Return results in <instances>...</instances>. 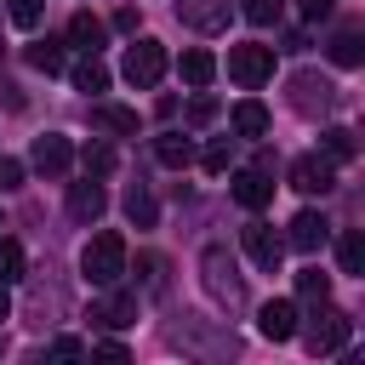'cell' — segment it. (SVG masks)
Masks as SVG:
<instances>
[{
  "label": "cell",
  "instance_id": "obj_26",
  "mask_svg": "<svg viewBox=\"0 0 365 365\" xmlns=\"http://www.w3.org/2000/svg\"><path fill=\"white\" fill-rule=\"evenodd\" d=\"M29 63H34L40 74H57V68L68 63V51H63V40H51V34H46V40H34V46H29Z\"/></svg>",
  "mask_w": 365,
  "mask_h": 365
},
{
  "label": "cell",
  "instance_id": "obj_34",
  "mask_svg": "<svg viewBox=\"0 0 365 365\" xmlns=\"http://www.w3.org/2000/svg\"><path fill=\"white\" fill-rule=\"evenodd\" d=\"M228 165H234V143H228V137H217V143L205 148V171H211V177H222Z\"/></svg>",
  "mask_w": 365,
  "mask_h": 365
},
{
  "label": "cell",
  "instance_id": "obj_4",
  "mask_svg": "<svg viewBox=\"0 0 365 365\" xmlns=\"http://www.w3.org/2000/svg\"><path fill=\"white\" fill-rule=\"evenodd\" d=\"M228 80H234V86H245V91L268 86V80H274V46H257V40L228 46Z\"/></svg>",
  "mask_w": 365,
  "mask_h": 365
},
{
  "label": "cell",
  "instance_id": "obj_13",
  "mask_svg": "<svg viewBox=\"0 0 365 365\" xmlns=\"http://www.w3.org/2000/svg\"><path fill=\"white\" fill-rule=\"evenodd\" d=\"M228 11H234V0H177V17H182L188 29H200V34L228 29Z\"/></svg>",
  "mask_w": 365,
  "mask_h": 365
},
{
  "label": "cell",
  "instance_id": "obj_19",
  "mask_svg": "<svg viewBox=\"0 0 365 365\" xmlns=\"http://www.w3.org/2000/svg\"><path fill=\"white\" fill-rule=\"evenodd\" d=\"M103 34H108L103 17H91V11H74L68 17V46L74 51H103Z\"/></svg>",
  "mask_w": 365,
  "mask_h": 365
},
{
  "label": "cell",
  "instance_id": "obj_23",
  "mask_svg": "<svg viewBox=\"0 0 365 365\" xmlns=\"http://www.w3.org/2000/svg\"><path fill=\"white\" fill-rule=\"evenodd\" d=\"M177 74H182V80H188V86L200 91V86H211V74H217V57L194 46V51H182V63H177Z\"/></svg>",
  "mask_w": 365,
  "mask_h": 365
},
{
  "label": "cell",
  "instance_id": "obj_3",
  "mask_svg": "<svg viewBox=\"0 0 365 365\" xmlns=\"http://www.w3.org/2000/svg\"><path fill=\"white\" fill-rule=\"evenodd\" d=\"M200 274H205V291H211L217 302H228V308L245 302V279H240L228 245H205V251H200Z\"/></svg>",
  "mask_w": 365,
  "mask_h": 365
},
{
  "label": "cell",
  "instance_id": "obj_17",
  "mask_svg": "<svg viewBox=\"0 0 365 365\" xmlns=\"http://www.w3.org/2000/svg\"><path fill=\"white\" fill-rule=\"evenodd\" d=\"M91 125L108 137H137V108L125 103H91Z\"/></svg>",
  "mask_w": 365,
  "mask_h": 365
},
{
  "label": "cell",
  "instance_id": "obj_18",
  "mask_svg": "<svg viewBox=\"0 0 365 365\" xmlns=\"http://www.w3.org/2000/svg\"><path fill=\"white\" fill-rule=\"evenodd\" d=\"M228 125H234V137H268V108L257 97H240L228 108Z\"/></svg>",
  "mask_w": 365,
  "mask_h": 365
},
{
  "label": "cell",
  "instance_id": "obj_27",
  "mask_svg": "<svg viewBox=\"0 0 365 365\" xmlns=\"http://www.w3.org/2000/svg\"><path fill=\"white\" fill-rule=\"evenodd\" d=\"M80 165H86V177H114V165H120V154L108 148V143H86V154H80Z\"/></svg>",
  "mask_w": 365,
  "mask_h": 365
},
{
  "label": "cell",
  "instance_id": "obj_9",
  "mask_svg": "<svg viewBox=\"0 0 365 365\" xmlns=\"http://www.w3.org/2000/svg\"><path fill=\"white\" fill-rule=\"evenodd\" d=\"M291 188L297 194H331L336 188V165L325 154H297L291 160Z\"/></svg>",
  "mask_w": 365,
  "mask_h": 365
},
{
  "label": "cell",
  "instance_id": "obj_31",
  "mask_svg": "<svg viewBox=\"0 0 365 365\" xmlns=\"http://www.w3.org/2000/svg\"><path fill=\"white\" fill-rule=\"evenodd\" d=\"M240 11H245V23L268 29V23H279V17H285V0H240Z\"/></svg>",
  "mask_w": 365,
  "mask_h": 365
},
{
  "label": "cell",
  "instance_id": "obj_24",
  "mask_svg": "<svg viewBox=\"0 0 365 365\" xmlns=\"http://www.w3.org/2000/svg\"><path fill=\"white\" fill-rule=\"evenodd\" d=\"M68 74H74V86H80V91H108V68H103V57H97V51H80V63H74Z\"/></svg>",
  "mask_w": 365,
  "mask_h": 365
},
{
  "label": "cell",
  "instance_id": "obj_36",
  "mask_svg": "<svg viewBox=\"0 0 365 365\" xmlns=\"http://www.w3.org/2000/svg\"><path fill=\"white\" fill-rule=\"evenodd\" d=\"M23 182V160H11V154H0V194H11Z\"/></svg>",
  "mask_w": 365,
  "mask_h": 365
},
{
  "label": "cell",
  "instance_id": "obj_38",
  "mask_svg": "<svg viewBox=\"0 0 365 365\" xmlns=\"http://www.w3.org/2000/svg\"><path fill=\"white\" fill-rule=\"evenodd\" d=\"M51 354H57V359H80V354H86V342H74V336H57V342H51Z\"/></svg>",
  "mask_w": 365,
  "mask_h": 365
},
{
  "label": "cell",
  "instance_id": "obj_20",
  "mask_svg": "<svg viewBox=\"0 0 365 365\" xmlns=\"http://www.w3.org/2000/svg\"><path fill=\"white\" fill-rule=\"evenodd\" d=\"M154 160L171 165V171H182V165H194V143H188L182 131H160V137H154Z\"/></svg>",
  "mask_w": 365,
  "mask_h": 365
},
{
  "label": "cell",
  "instance_id": "obj_11",
  "mask_svg": "<svg viewBox=\"0 0 365 365\" xmlns=\"http://www.w3.org/2000/svg\"><path fill=\"white\" fill-rule=\"evenodd\" d=\"M29 165H34L40 177H63V171L74 165V148H68V137H57V131L34 137V154H29Z\"/></svg>",
  "mask_w": 365,
  "mask_h": 365
},
{
  "label": "cell",
  "instance_id": "obj_12",
  "mask_svg": "<svg viewBox=\"0 0 365 365\" xmlns=\"http://www.w3.org/2000/svg\"><path fill=\"white\" fill-rule=\"evenodd\" d=\"M257 331H262L268 342H291V336H297V302H291V297L262 302V308H257Z\"/></svg>",
  "mask_w": 365,
  "mask_h": 365
},
{
  "label": "cell",
  "instance_id": "obj_10",
  "mask_svg": "<svg viewBox=\"0 0 365 365\" xmlns=\"http://www.w3.org/2000/svg\"><path fill=\"white\" fill-rule=\"evenodd\" d=\"M91 325H137V291H120V285H103V297L91 302Z\"/></svg>",
  "mask_w": 365,
  "mask_h": 365
},
{
  "label": "cell",
  "instance_id": "obj_21",
  "mask_svg": "<svg viewBox=\"0 0 365 365\" xmlns=\"http://www.w3.org/2000/svg\"><path fill=\"white\" fill-rule=\"evenodd\" d=\"M319 154H325L331 165H342V160L359 154V137H354L348 125H331V131H319Z\"/></svg>",
  "mask_w": 365,
  "mask_h": 365
},
{
  "label": "cell",
  "instance_id": "obj_7",
  "mask_svg": "<svg viewBox=\"0 0 365 365\" xmlns=\"http://www.w3.org/2000/svg\"><path fill=\"white\" fill-rule=\"evenodd\" d=\"M120 74H125L137 91H154V86H160V74H165V46H160V40H137V46L125 51Z\"/></svg>",
  "mask_w": 365,
  "mask_h": 365
},
{
  "label": "cell",
  "instance_id": "obj_42",
  "mask_svg": "<svg viewBox=\"0 0 365 365\" xmlns=\"http://www.w3.org/2000/svg\"><path fill=\"white\" fill-rule=\"evenodd\" d=\"M0 228H6V222H0Z\"/></svg>",
  "mask_w": 365,
  "mask_h": 365
},
{
  "label": "cell",
  "instance_id": "obj_37",
  "mask_svg": "<svg viewBox=\"0 0 365 365\" xmlns=\"http://www.w3.org/2000/svg\"><path fill=\"white\" fill-rule=\"evenodd\" d=\"M188 120H194V125H205V120H217V97H205V91H200V97L188 103Z\"/></svg>",
  "mask_w": 365,
  "mask_h": 365
},
{
  "label": "cell",
  "instance_id": "obj_35",
  "mask_svg": "<svg viewBox=\"0 0 365 365\" xmlns=\"http://www.w3.org/2000/svg\"><path fill=\"white\" fill-rule=\"evenodd\" d=\"M297 11H302V23H325L336 11V0H297Z\"/></svg>",
  "mask_w": 365,
  "mask_h": 365
},
{
  "label": "cell",
  "instance_id": "obj_8",
  "mask_svg": "<svg viewBox=\"0 0 365 365\" xmlns=\"http://www.w3.org/2000/svg\"><path fill=\"white\" fill-rule=\"evenodd\" d=\"M240 245H245V257H251L262 274H279V262H285V234H274L268 222L251 217V222L240 228Z\"/></svg>",
  "mask_w": 365,
  "mask_h": 365
},
{
  "label": "cell",
  "instance_id": "obj_1",
  "mask_svg": "<svg viewBox=\"0 0 365 365\" xmlns=\"http://www.w3.org/2000/svg\"><path fill=\"white\" fill-rule=\"evenodd\" d=\"M125 262H131V251H125V234H114V228L91 234L86 251H80V274H86L97 291H103V285H120V279H125Z\"/></svg>",
  "mask_w": 365,
  "mask_h": 365
},
{
  "label": "cell",
  "instance_id": "obj_16",
  "mask_svg": "<svg viewBox=\"0 0 365 365\" xmlns=\"http://www.w3.org/2000/svg\"><path fill=\"white\" fill-rule=\"evenodd\" d=\"M234 200H240L245 211H262V205L274 200V182H268V171H262V165H251V171H234Z\"/></svg>",
  "mask_w": 365,
  "mask_h": 365
},
{
  "label": "cell",
  "instance_id": "obj_41",
  "mask_svg": "<svg viewBox=\"0 0 365 365\" xmlns=\"http://www.w3.org/2000/svg\"><path fill=\"white\" fill-rule=\"evenodd\" d=\"M11 314V291H6V279H0V319Z\"/></svg>",
  "mask_w": 365,
  "mask_h": 365
},
{
  "label": "cell",
  "instance_id": "obj_39",
  "mask_svg": "<svg viewBox=\"0 0 365 365\" xmlns=\"http://www.w3.org/2000/svg\"><path fill=\"white\" fill-rule=\"evenodd\" d=\"M114 29H125V34H137V11H131V6H120V11H114Z\"/></svg>",
  "mask_w": 365,
  "mask_h": 365
},
{
  "label": "cell",
  "instance_id": "obj_32",
  "mask_svg": "<svg viewBox=\"0 0 365 365\" xmlns=\"http://www.w3.org/2000/svg\"><path fill=\"white\" fill-rule=\"evenodd\" d=\"M23 268H29L23 245H17V240H0V279L11 285V279H23Z\"/></svg>",
  "mask_w": 365,
  "mask_h": 365
},
{
  "label": "cell",
  "instance_id": "obj_6",
  "mask_svg": "<svg viewBox=\"0 0 365 365\" xmlns=\"http://www.w3.org/2000/svg\"><path fill=\"white\" fill-rule=\"evenodd\" d=\"M291 108H297V114H308V120H319V114H331V108H336V86H331L325 74L302 68V74H291Z\"/></svg>",
  "mask_w": 365,
  "mask_h": 365
},
{
  "label": "cell",
  "instance_id": "obj_33",
  "mask_svg": "<svg viewBox=\"0 0 365 365\" xmlns=\"http://www.w3.org/2000/svg\"><path fill=\"white\" fill-rule=\"evenodd\" d=\"M6 17H11L17 29H40V17H46V0H6Z\"/></svg>",
  "mask_w": 365,
  "mask_h": 365
},
{
  "label": "cell",
  "instance_id": "obj_40",
  "mask_svg": "<svg viewBox=\"0 0 365 365\" xmlns=\"http://www.w3.org/2000/svg\"><path fill=\"white\" fill-rule=\"evenodd\" d=\"M0 103H6V108H23V97H17V86H11V80H0Z\"/></svg>",
  "mask_w": 365,
  "mask_h": 365
},
{
  "label": "cell",
  "instance_id": "obj_5",
  "mask_svg": "<svg viewBox=\"0 0 365 365\" xmlns=\"http://www.w3.org/2000/svg\"><path fill=\"white\" fill-rule=\"evenodd\" d=\"M171 342H182L188 354H205V359H234V354H240V336H234V331H205L200 319L171 325Z\"/></svg>",
  "mask_w": 365,
  "mask_h": 365
},
{
  "label": "cell",
  "instance_id": "obj_14",
  "mask_svg": "<svg viewBox=\"0 0 365 365\" xmlns=\"http://www.w3.org/2000/svg\"><path fill=\"white\" fill-rule=\"evenodd\" d=\"M103 205H108V194H103V182H97V177L68 182V217H74V222H86V228H91V222L103 217Z\"/></svg>",
  "mask_w": 365,
  "mask_h": 365
},
{
  "label": "cell",
  "instance_id": "obj_28",
  "mask_svg": "<svg viewBox=\"0 0 365 365\" xmlns=\"http://www.w3.org/2000/svg\"><path fill=\"white\" fill-rule=\"evenodd\" d=\"M137 268H143V291H148V297H165V291H171V279H165V257L143 251V257H137Z\"/></svg>",
  "mask_w": 365,
  "mask_h": 365
},
{
  "label": "cell",
  "instance_id": "obj_2",
  "mask_svg": "<svg viewBox=\"0 0 365 365\" xmlns=\"http://www.w3.org/2000/svg\"><path fill=\"white\" fill-rule=\"evenodd\" d=\"M297 331H302V348H308V354H342L354 319H348L342 308H331V302H314V319L297 325Z\"/></svg>",
  "mask_w": 365,
  "mask_h": 365
},
{
  "label": "cell",
  "instance_id": "obj_30",
  "mask_svg": "<svg viewBox=\"0 0 365 365\" xmlns=\"http://www.w3.org/2000/svg\"><path fill=\"white\" fill-rule=\"evenodd\" d=\"M297 297H302V302H331V274L302 268V274H297Z\"/></svg>",
  "mask_w": 365,
  "mask_h": 365
},
{
  "label": "cell",
  "instance_id": "obj_29",
  "mask_svg": "<svg viewBox=\"0 0 365 365\" xmlns=\"http://www.w3.org/2000/svg\"><path fill=\"white\" fill-rule=\"evenodd\" d=\"M336 262H342V274H365V234H342L336 240Z\"/></svg>",
  "mask_w": 365,
  "mask_h": 365
},
{
  "label": "cell",
  "instance_id": "obj_15",
  "mask_svg": "<svg viewBox=\"0 0 365 365\" xmlns=\"http://www.w3.org/2000/svg\"><path fill=\"white\" fill-rule=\"evenodd\" d=\"M325 240H331V222H325L319 211H297V217H291V234H285L291 251H319Z\"/></svg>",
  "mask_w": 365,
  "mask_h": 365
},
{
  "label": "cell",
  "instance_id": "obj_25",
  "mask_svg": "<svg viewBox=\"0 0 365 365\" xmlns=\"http://www.w3.org/2000/svg\"><path fill=\"white\" fill-rule=\"evenodd\" d=\"M125 217H131L137 228H154V222H160V205H154V194H148L143 182L125 188Z\"/></svg>",
  "mask_w": 365,
  "mask_h": 365
},
{
  "label": "cell",
  "instance_id": "obj_22",
  "mask_svg": "<svg viewBox=\"0 0 365 365\" xmlns=\"http://www.w3.org/2000/svg\"><path fill=\"white\" fill-rule=\"evenodd\" d=\"M331 63L359 68V63H365V34H359V29H336V40H331Z\"/></svg>",
  "mask_w": 365,
  "mask_h": 365
}]
</instances>
